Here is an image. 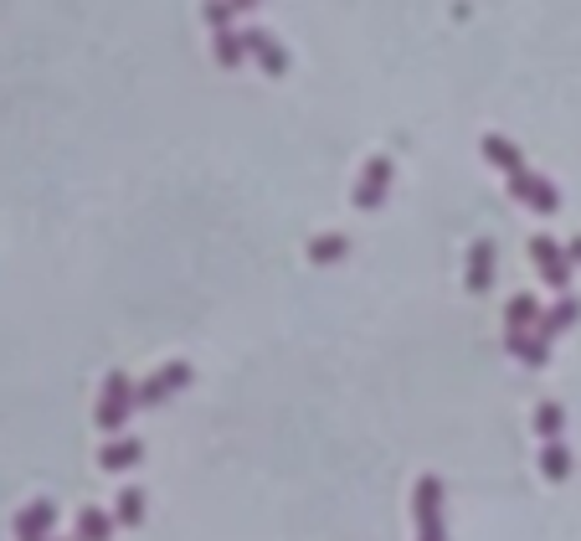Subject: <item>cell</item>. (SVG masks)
Here are the masks:
<instances>
[{
    "label": "cell",
    "instance_id": "obj_20",
    "mask_svg": "<svg viewBox=\"0 0 581 541\" xmlns=\"http://www.w3.org/2000/svg\"><path fill=\"white\" fill-rule=\"evenodd\" d=\"M46 527H52V506H46V500H36V506H31V511L27 516H21V537H36V531H46Z\"/></svg>",
    "mask_w": 581,
    "mask_h": 541
},
{
    "label": "cell",
    "instance_id": "obj_12",
    "mask_svg": "<svg viewBox=\"0 0 581 541\" xmlns=\"http://www.w3.org/2000/svg\"><path fill=\"white\" fill-rule=\"evenodd\" d=\"M577 320H581V300H577V294H561L556 304H546V315H540V335H551V341H556V335H567Z\"/></svg>",
    "mask_w": 581,
    "mask_h": 541
},
{
    "label": "cell",
    "instance_id": "obj_3",
    "mask_svg": "<svg viewBox=\"0 0 581 541\" xmlns=\"http://www.w3.org/2000/svg\"><path fill=\"white\" fill-rule=\"evenodd\" d=\"M509 196H515L525 211H536V217H556V211H561V186L530 166H525L520 176H509Z\"/></svg>",
    "mask_w": 581,
    "mask_h": 541
},
{
    "label": "cell",
    "instance_id": "obj_15",
    "mask_svg": "<svg viewBox=\"0 0 581 541\" xmlns=\"http://www.w3.org/2000/svg\"><path fill=\"white\" fill-rule=\"evenodd\" d=\"M345 253H350V238H345V232H319V238H309V263H319V269L340 263Z\"/></svg>",
    "mask_w": 581,
    "mask_h": 541
},
{
    "label": "cell",
    "instance_id": "obj_16",
    "mask_svg": "<svg viewBox=\"0 0 581 541\" xmlns=\"http://www.w3.org/2000/svg\"><path fill=\"white\" fill-rule=\"evenodd\" d=\"M540 475H546V480H567L571 475V449L561 438H551V444L540 449Z\"/></svg>",
    "mask_w": 581,
    "mask_h": 541
},
{
    "label": "cell",
    "instance_id": "obj_8",
    "mask_svg": "<svg viewBox=\"0 0 581 541\" xmlns=\"http://www.w3.org/2000/svg\"><path fill=\"white\" fill-rule=\"evenodd\" d=\"M494 273H499V253H494L489 238H478L474 248H468V269H463V284H468V294H489Z\"/></svg>",
    "mask_w": 581,
    "mask_h": 541
},
{
    "label": "cell",
    "instance_id": "obj_22",
    "mask_svg": "<svg viewBox=\"0 0 581 541\" xmlns=\"http://www.w3.org/2000/svg\"><path fill=\"white\" fill-rule=\"evenodd\" d=\"M567 253H571V263H577V269H581V232H577V238L567 242Z\"/></svg>",
    "mask_w": 581,
    "mask_h": 541
},
{
    "label": "cell",
    "instance_id": "obj_18",
    "mask_svg": "<svg viewBox=\"0 0 581 541\" xmlns=\"http://www.w3.org/2000/svg\"><path fill=\"white\" fill-rule=\"evenodd\" d=\"M77 531H83V541H108V537H114V516L93 511V506H88V511L77 516Z\"/></svg>",
    "mask_w": 581,
    "mask_h": 541
},
{
    "label": "cell",
    "instance_id": "obj_9",
    "mask_svg": "<svg viewBox=\"0 0 581 541\" xmlns=\"http://www.w3.org/2000/svg\"><path fill=\"white\" fill-rule=\"evenodd\" d=\"M478 155H484V160H489V166L499 170L505 180L525 170V150H520V145H515L509 135H484V139H478Z\"/></svg>",
    "mask_w": 581,
    "mask_h": 541
},
{
    "label": "cell",
    "instance_id": "obj_13",
    "mask_svg": "<svg viewBox=\"0 0 581 541\" xmlns=\"http://www.w3.org/2000/svg\"><path fill=\"white\" fill-rule=\"evenodd\" d=\"M540 315H546V304L536 294H509L505 304V331H536Z\"/></svg>",
    "mask_w": 581,
    "mask_h": 541
},
{
    "label": "cell",
    "instance_id": "obj_14",
    "mask_svg": "<svg viewBox=\"0 0 581 541\" xmlns=\"http://www.w3.org/2000/svg\"><path fill=\"white\" fill-rule=\"evenodd\" d=\"M211 52H216V62H222V67H242V62H247V37H242L237 27L211 31Z\"/></svg>",
    "mask_w": 581,
    "mask_h": 541
},
{
    "label": "cell",
    "instance_id": "obj_2",
    "mask_svg": "<svg viewBox=\"0 0 581 541\" xmlns=\"http://www.w3.org/2000/svg\"><path fill=\"white\" fill-rule=\"evenodd\" d=\"M530 263H536V273H540V284L546 289H556V294H567L571 289V273H577V263H571V253H567V242H556V238H530Z\"/></svg>",
    "mask_w": 581,
    "mask_h": 541
},
{
    "label": "cell",
    "instance_id": "obj_23",
    "mask_svg": "<svg viewBox=\"0 0 581 541\" xmlns=\"http://www.w3.org/2000/svg\"><path fill=\"white\" fill-rule=\"evenodd\" d=\"M257 6H263V0H232V11H237V15L242 11H257Z\"/></svg>",
    "mask_w": 581,
    "mask_h": 541
},
{
    "label": "cell",
    "instance_id": "obj_19",
    "mask_svg": "<svg viewBox=\"0 0 581 541\" xmlns=\"http://www.w3.org/2000/svg\"><path fill=\"white\" fill-rule=\"evenodd\" d=\"M114 521L139 527V521H145V490H124V496L114 500Z\"/></svg>",
    "mask_w": 581,
    "mask_h": 541
},
{
    "label": "cell",
    "instance_id": "obj_5",
    "mask_svg": "<svg viewBox=\"0 0 581 541\" xmlns=\"http://www.w3.org/2000/svg\"><path fill=\"white\" fill-rule=\"evenodd\" d=\"M412 521H418V541H443V480L422 475L412 490Z\"/></svg>",
    "mask_w": 581,
    "mask_h": 541
},
{
    "label": "cell",
    "instance_id": "obj_1",
    "mask_svg": "<svg viewBox=\"0 0 581 541\" xmlns=\"http://www.w3.org/2000/svg\"><path fill=\"white\" fill-rule=\"evenodd\" d=\"M139 407V382L124 372H108L104 376V392H98V428H104L108 438L124 434V423H129V413Z\"/></svg>",
    "mask_w": 581,
    "mask_h": 541
},
{
    "label": "cell",
    "instance_id": "obj_10",
    "mask_svg": "<svg viewBox=\"0 0 581 541\" xmlns=\"http://www.w3.org/2000/svg\"><path fill=\"white\" fill-rule=\"evenodd\" d=\"M505 346L520 366H536V372L551 361V335H540V325L536 331H505Z\"/></svg>",
    "mask_w": 581,
    "mask_h": 541
},
{
    "label": "cell",
    "instance_id": "obj_7",
    "mask_svg": "<svg viewBox=\"0 0 581 541\" xmlns=\"http://www.w3.org/2000/svg\"><path fill=\"white\" fill-rule=\"evenodd\" d=\"M242 37H247V58H253L263 73H268V77H288V46L278 42L268 27H247Z\"/></svg>",
    "mask_w": 581,
    "mask_h": 541
},
{
    "label": "cell",
    "instance_id": "obj_21",
    "mask_svg": "<svg viewBox=\"0 0 581 541\" xmlns=\"http://www.w3.org/2000/svg\"><path fill=\"white\" fill-rule=\"evenodd\" d=\"M201 15H207V27H211V31H222V27H232V21H237L232 0H207V6H201Z\"/></svg>",
    "mask_w": 581,
    "mask_h": 541
},
{
    "label": "cell",
    "instance_id": "obj_4",
    "mask_svg": "<svg viewBox=\"0 0 581 541\" xmlns=\"http://www.w3.org/2000/svg\"><path fill=\"white\" fill-rule=\"evenodd\" d=\"M391 180H397V160H391V155H371V160L360 166V176H356V191H350L356 211L381 207V201L391 196Z\"/></svg>",
    "mask_w": 581,
    "mask_h": 541
},
{
    "label": "cell",
    "instance_id": "obj_6",
    "mask_svg": "<svg viewBox=\"0 0 581 541\" xmlns=\"http://www.w3.org/2000/svg\"><path fill=\"white\" fill-rule=\"evenodd\" d=\"M191 361H165V366H155V372L139 382V407H160V403H170L176 392H186L191 387Z\"/></svg>",
    "mask_w": 581,
    "mask_h": 541
},
{
    "label": "cell",
    "instance_id": "obj_11",
    "mask_svg": "<svg viewBox=\"0 0 581 541\" xmlns=\"http://www.w3.org/2000/svg\"><path fill=\"white\" fill-rule=\"evenodd\" d=\"M139 459H145V444H139V438H108L104 444V454H98V465L108 469V475H124V469H135Z\"/></svg>",
    "mask_w": 581,
    "mask_h": 541
},
{
    "label": "cell",
    "instance_id": "obj_17",
    "mask_svg": "<svg viewBox=\"0 0 581 541\" xmlns=\"http://www.w3.org/2000/svg\"><path fill=\"white\" fill-rule=\"evenodd\" d=\"M530 423H536V434L551 444V438H561V428H567V407H561V403H540Z\"/></svg>",
    "mask_w": 581,
    "mask_h": 541
}]
</instances>
